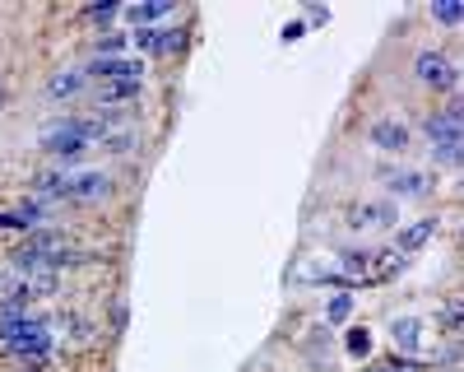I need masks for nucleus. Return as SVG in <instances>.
Here are the masks:
<instances>
[{"label":"nucleus","mask_w":464,"mask_h":372,"mask_svg":"<svg viewBox=\"0 0 464 372\" xmlns=\"http://www.w3.org/2000/svg\"><path fill=\"white\" fill-rule=\"evenodd\" d=\"M84 70V79H93V84H126V79H144V66L140 61H130V57H93L89 66H79Z\"/></svg>","instance_id":"obj_6"},{"label":"nucleus","mask_w":464,"mask_h":372,"mask_svg":"<svg viewBox=\"0 0 464 372\" xmlns=\"http://www.w3.org/2000/svg\"><path fill=\"white\" fill-rule=\"evenodd\" d=\"M102 149H107V154H130V136H107Z\"/></svg>","instance_id":"obj_25"},{"label":"nucleus","mask_w":464,"mask_h":372,"mask_svg":"<svg viewBox=\"0 0 464 372\" xmlns=\"http://www.w3.org/2000/svg\"><path fill=\"white\" fill-rule=\"evenodd\" d=\"M121 14H126L130 29H158L162 19L177 14V5H172V0H149V5H130V10H121Z\"/></svg>","instance_id":"obj_11"},{"label":"nucleus","mask_w":464,"mask_h":372,"mask_svg":"<svg viewBox=\"0 0 464 372\" xmlns=\"http://www.w3.org/2000/svg\"><path fill=\"white\" fill-rule=\"evenodd\" d=\"M302 33H307V23H284V42H297Z\"/></svg>","instance_id":"obj_26"},{"label":"nucleus","mask_w":464,"mask_h":372,"mask_svg":"<svg viewBox=\"0 0 464 372\" xmlns=\"http://www.w3.org/2000/svg\"><path fill=\"white\" fill-rule=\"evenodd\" d=\"M367 140H372V149H381V154H408V145H414V130H408L399 117H376V121L367 126Z\"/></svg>","instance_id":"obj_7"},{"label":"nucleus","mask_w":464,"mask_h":372,"mask_svg":"<svg viewBox=\"0 0 464 372\" xmlns=\"http://www.w3.org/2000/svg\"><path fill=\"white\" fill-rule=\"evenodd\" d=\"M51 350H57V335H51L47 312H29L23 322L0 326V354L14 359V363H47Z\"/></svg>","instance_id":"obj_3"},{"label":"nucleus","mask_w":464,"mask_h":372,"mask_svg":"<svg viewBox=\"0 0 464 372\" xmlns=\"http://www.w3.org/2000/svg\"><path fill=\"white\" fill-rule=\"evenodd\" d=\"M442 372H460V368H442Z\"/></svg>","instance_id":"obj_30"},{"label":"nucleus","mask_w":464,"mask_h":372,"mask_svg":"<svg viewBox=\"0 0 464 372\" xmlns=\"http://www.w3.org/2000/svg\"><path fill=\"white\" fill-rule=\"evenodd\" d=\"M186 29H153V42H149V57H177L186 47Z\"/></svg>","instance_id":"obj_15"},{"label":"nucleus","mask_w":464,"mask_h":372,"mask_svg":"<svg viewBox=\"0 0 464 372\" xmlns=\"http://www.w3.org/2000/svg\"><path fill=\"white\" fill-rule=\"evenodd\" d=\"M89 89V79H84V70H57L47 79V98L51 102H70V98H79Z\"/></svg>","instance_id":"obj_13"},{"label":"nucleus","mask_w":464,"mask_h":372,"mask_svg":"<svg viewBox=\"0 0 464 372\" xmlns=\"http://www.w3.org/2000/svg\"><path fill=\"white\" fill-rule=\"evenodd\" d=\"M126 47H130V33H112V29H107V33H98V38H93V57H102V61H107V57H121Z\"/></svg>","instance_id":"obj_16"},{"label":"nucleus","mask_w":464,"mask_h":372,"mask_svg":"<svg viewBox=\"0 0 464 372\" xmlns=\"http://www.w3.org/2000/svg\"><path fill=\"white\" fill-rule=\"evenodd\" d=\"M363 372H423V363H418V359H399V354H390V359H381V363H367Z\"/></svg>","instance_id":"obj_19"},{"label":"nucleus","mask_w":464,"mask_h":372,"mask_svg":"<svg viewBox=\"0 0 464 372\" xmlns=\"http://www.w3.org/2000/svg\"><path fill=\"white\" fill-rule=\"evenodd\" d=\"M107 140V130L98 117H79V112H61L42 126V154L57 164V173H74L84 168V158L93 154V145Z\"/></svg>","instance_id":"obj_1"},{"label":"nucleus","mask_w":464,"mask_h":372,"mask_svg":"<svg viewBox=\"0 0 464 372\" xmlns=\"http://www.w3.org/2000/svg\"><path fill=\"white\" fill-rule=\"evenodd\" d=\"M348 316H353V298L348 294H339V298H330V303H325V322H348Z\"/></svg>","instance_id":"obj_20"},{"label":"nucleus","mask_w":464,"mask_h":372,"mask_svg":"<svg viewBox=\"0 0 464 372\" xmlns=\"http://www.w3.org/2000/svg\"><path fill=\"white\" fill-rule=\"evenodd\" d=\"M112 173L98 168H74V173H38L29 182V196L47 200V205H98L112 196Z\"/></svg>","instance_id":"obj_2"},{"label":"nucleus","mask_w":464,"mask_h":372,"mask_svg":"<svg viewBox=\"0 0 464 372\" xmlns=\"http://www.w3.org/2000/svg\"><path fill=\"white\" fill-rule=\"evenodd\" d=\"M390 344H395L399 359H418V350H423V322L418 316H395L390 322Z\"/></svg>","instance_id":"obj_10"},{"label":"nucleus","mask_w":464,"mask_h":372,"mask_svg":"<svg viewBox=\"0 0 464 372\" xmlns=\"http://www.w3.org/2000/svg\"><path fill=\"white\" fill-rule=\"evenodd\" d=\"M381 182H386V191L399 196V200H423L436 191V177L432 173H418V168H395V173H381Z\"/></svg>","instance_id":"obj_8"},{"label":"nucleus","mask_w":464,"mask_h":372,"mask_svg":"<svg viewBox=\"0 0 464 372\" xmlns=\"http://www.w3.org/2000/svg\"><path fill=\"white\" fill-rule=\"evenodd\" d=\"M372 331L367 326H353L348 335H344V350H348V359H372Z\"/></svg>","instance_id":"obj_17"},{"label":"nucleus","mask_w":464,"mask_h":372,"mask_svg":"<svg viewBox=\"0 0 464 372\" xmlns=\"http://www.w3.org/2000/svg\"><path fill=\"white\" fill-rule=\"evenodd\" d=\"M0 233H23V237H29L33 228H29V219H19V215H0Z\"/></svg>","instance_id":"obj_24"},{"label":"nucleus","mask_w":464,"mask_h":372,"mask_svg":"<svg viewBox=\"0 0 464 372\" xmlns=\"http://www.w3.org/2000/svg\"><path fill=\"white\" fill-rule=\"evenodd\" d=\"M0 108H5V79H0Z\"/></svg>","instance_id":"obj_28"},{"label":"nucleus","mask_w":464,"mask_h":372,"mask_svg":"<svg viewBox=\"0 0 464 372\" xmlns=\"http://www.w3.org/2000/svg\"><path fill=\"white\" fill-rule=\"evenodd\" d=\"M121 14V5H112V0H107V5H89L84 10V19H93V23H112Z\"/></svg>","instance_id":"obj_22"},{"label":"nucleus","mask_w":464,"mask_h":372,"mask_svg":"<svg viewBox=\"0 0 464 372\" xmlns=\"http://www.w3.org/2000/svg\"><path fill=\"white\" fill-rule=\"evenodd\" d=\"M442 326H446V340H460V298L451 294L446 307H442Z\"/></svg>","instance_id":"obj_21"},{"label":"nucleus","mask_w":464,"mask_h":372,"mask_svg":"<svg viewBox=\"0 0 464 372\" xmlns=\"http://www.w3.org/2000/svg\"><path fill=\"white\" fill-rule=\"evenodd\" d=\"M307 19H311V23H330V10H325V5H311Z\"/></svg>","instance_id":"obj_27"},{"label":"nucleus","mask_w":464,"mask_h":372,"mask_svg":"<svg viewBox=\"0 0 464 372\" xmlns=\"http://www.w3.org/2000/svg\"><path fill=\"white\" fill-rule=\"evenodd\" d=\"M140 93H144V79H126V84H102L98 102H102V108H121V102L140 98Z\"/></svg>","instance_id":"obj_14"},{"label":"nucleus","mask_w":464,"mask_h":372,"mask_svg":"<svg viewBox=\"0 0 464 372\" xmlns=\"http://www.w3.org/2000/svg\"><path fill=\"white\" fill-rule=\"evenodd\" d=\"M423 136H427V154L432 164L442 168H455L460 164V102H446V108H436L423 117Z\"/></svg>","instance_id":"obj_4"},{"label":"nucleus","mask_w":464,"mask_h":372,"mask_svg":"<svg viewBox=\"0 0 464 372\" xmlns=\"http://www.w3.org/2000/svg\"><path fill=\"white\" fill-rule=\"evenodd\" d=\"M61 326L70 331V340H79V344H89L93 340V322H84L79 312H61Z\"/></svg>","instance_id":"obj_18"},{"label":"nucleus","mask_w":464,"mask_h":372,"mask_svg":"<svg viewBox=\"0 0 464 372\" xmlns=\"http://www.w3.org/2000/svg\"><path fill=\"white\" fill-rule=\"evenodd\" d=\"M436 228H442L436 219H414L408 228H399V237H395V252H399V256H414L418 247H427L432 237H436Z\"/></svg>","instance_id":"obj_12"},{"label":"nucleus","mask_w":464,"mask_h":372,"mask_svg":"<svg viewBox=\"0 0 464 372\" xmlns=\"http://www.w3.org/2000/svg\"><path fill=\"white\" fill-rule=\"evenodd\" d=\"M5 284H10V275H5V270H0V288H5Z\"/></svg>","instance_id":"obj_29"},{"label":"nucleus","mask_w":464,"mask_h":372,"mask_svg":"<svg viewBox=\"0 0 464 372\" xmlns=\"http://www.w3.org/2000/svg\"><path fill=\"white\" fill-rule=\"evenodd\" d=\"M353 224L348 228H399V209L390 200H363V205H353Z\"/></svg>","instance_id":"obj_9"},{"label":"nucleus","mask_w":464,"mask_h":372,"mask_svg":"<svg viewBox=\"0 0 464 372\" xmlns=\"http://www.w3.org/2000/svg\"><path fill=\"white\" fill-rule=\"evenodd\" d=\"M414 75H418V84L432 89V93H455L460 89V66L446 57L442 47H423L414 57Z\"/></svg>","instance_id":"obj_5"},{"label":"nucleus","mask_w":464,"mask_h":372,"mask_svg":"<svg viewBox=\"0 0 464 372\" xmlns=\"http://www.w3.org/2000/svg\"><path fill=\"white\" fill-rule=\"evenodd\" d=\"M432 19L446 23V29H455V23L464 19V10H460V5H432Z\"/></svg>","instance_id":"obj_23"}]
</instances>
